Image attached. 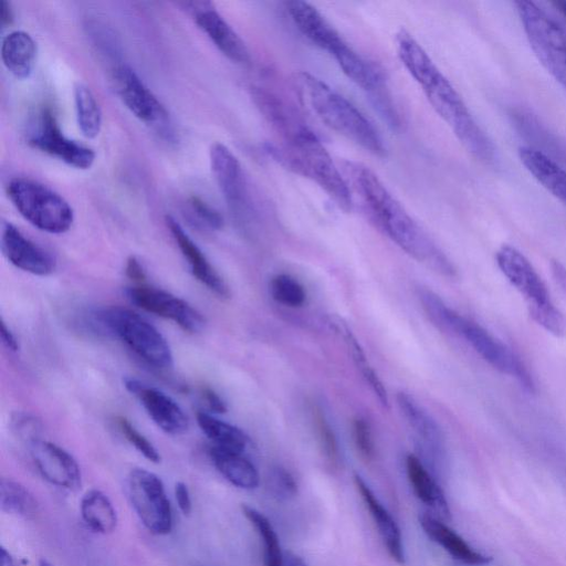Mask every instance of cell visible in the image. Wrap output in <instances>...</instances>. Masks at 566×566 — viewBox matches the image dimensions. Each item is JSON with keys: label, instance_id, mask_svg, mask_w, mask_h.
<instances>
[{"label": "cell", "instance_id": "obj_36", "mask_svg": "<svg viewBox=\"0 0 566 566\" xmlns=\"http://www.w3.org/2000/svg\"><path fill=\"white\" fill-rule=\"evenodd\" d=\"M117 424L126 438V440L134 446V448L143 454L147 460L154 463H158L160 461V454L155 446L143 434L140 433L126 418L119 417L117 419Z\"/></svg>", "mask_w": 566, "mask_h": 566}, {"label": "cell", "instance_id": "obj_9", "mask_svg": "<svg viewBox=\"0 0 566 566\" xmlns=\"http://www.w3.org/2000/svg\"><path fill=\"white\" fill-rule=\"evenodd\" d=\"M7 192L19 213L39 230L61 234L72 227V207L51 188L31 179L14 178L8 184Z\"/></svg>", "mask_w": 566, "mask_h": 566}, {"label": "cell", "instance_id": "obj_12", "mask_svg": "<svg viewBox=\"0 0 566 566\" xmlns=\"http://www.w3.org/2000/svg\"><path fill=\"white\" fill-rule=\"evenodd\" d=\"M28 143L43 153L62 160L77 169H88L95 160L92 148L66 137L51 108H42L35 128L31 132Z\"/></svg>", "mask_w": 566, "mask_h": 566}, {"label": "cell", "instance_id": "obj_30", "mask_svg": "<svg viewBox=\"0 0 566 566\" xmlns=\"http://www.w3.org/2000/svg\"><path fill=\"white\" fill-rule=\"evenodd\" d=\"M1 511L24 518L33 517L38 503L33 494L19 482L2 478L0 482Z\"/></svg>", "mask_w": 566, "mask_h": 566}, {"label": "cell", "instance_id": "obj_21", "mask_svg": "<svg viewBox=\"0 0 566 566\" xmlns=\"http://www.w3.org/2000/svg\"><path fill=\"white\" fill-rule=\"evenodd\" d=\"M517 155L533 178L566 205V169L543 150L532 146H521Z\"/></svg>", "mask_w": 566, "mask_h": 566}, {"label": "cell", "instance_id": "obj_26", "mask_svg": "<svg viewBox=\"0 0 566 566\" xmlns=\"http://www.w3.org/2000/svg\"><path fill=\"white\" fill-rule=\"evenodd\" d=\"M406 469L418 499L434 510L442 518H449L450 511L444 494L421 461L416 455L409 454L406 459Z\"/></svg>", "mask_w": 566, "mask_h": 566}, {"label": "cell", "instance_id": "obj_43", "mask_svg": "<svg viewBox=\"0 0 566 566\" xmlns=\"http://www.w3.org/2000/svg\"><path fill=\"white\" fill-rule=\"evenodd\" d=\"M202 396L209 409L216 413H223L227 411L226 402L222 398L211 388H203Z\"/></svg>", "mask_w": 566, "mask_h": 566}, {"label": "cell", "instance_id": "obj_20", "mask_svg": "<svg viewBox=\"0 0 566 566\" xmlns=\"http://www.w3.org/2000/svg\"><path fill=\"white\" fill-rule=\"evenodd\" d=\"M166 224L196 280L219 297H229L227 283L181 224L171 216L166 217Z\"/></svg>", "mask_w": 566, "mask_h": 566}, {"label": "cell", "instance_id": "obj_28", "mask_svg": "<svg viewBox=\"0 0 566 566\" xmlns=\"http://www.w3.org/2000/svg\"><path fill=\"white\" fill-rule=\"evenodd\" d=\"M398 406L407 422L426 444L440 450L443 444L441 429L436 420L410 395L399 391Z\"/></svg>", "mask_w": 566, "mask_h": 566}, {"label": "cell", "instance_id": "obj_37", "mask_svg": "<svg viewBox=\"0 0 566 566\" xmlns=\"http://www.w3.org/2000/svg\"><path fill=\"white\" fill-rule=\"evenodd\" d=\"M269 486L279 500L293 497L297 492V484L292 474L282 467H274L269 475Z\"/></svg>", "mask_w": 566, "mask_h": 566}, {"label": "cell", "instance_id": "obj_49", "mask_svg": "<svg viewBox=\"0 0 566 566\" xmlns=\"http://www.w3.org/2000/svg\"><path fill=\"white\" fill-rule=\"evenodd\" d=\"M558 10L566 17V1H556L554 2Z\"/></svg>", "mask_w": 566, "mask_h": 566}, {"label": "cell", "instance_id": "obj_46", "mask_svg": "<svg viewBox=\"0 0 566 566\" xmlns=\"http://www.w3.org/2000/svg\"><path fill=\"white\" fill-rule=\"evenodd\" d=\"M13 22V10L10 2L6 0L0 1V24L2 28L10 25Z\"/></svg>", "mask_w": 566, "mask_h": 566}, {"label": "cell", "instance_id": "obj_29", "mask_svg": "<svg viewBox=\"0 0 566 566\" xmlns=\"http://www.w3.org/2000/svg\"><path fill=\"white\" fill-rule=\"evenodd\" d=\"M196 419L201 431L212 441V447L243 453L249 438L240 428L205 411H199Z\"/></svg>", "mask_w": 566, "mask_h": 566}, {"label": "cell", "instance_id": "obj_7", "mask_svg": "<svg viewBox=\"0 0 566 566\" xmlns=\"http://www.w3.org/2000/svg\"><path fill=\"white\" fill-rule=\"evenodd\" d=\"M436 325L463 338L493 368L516 378L526 389L534 390L532 376L520 357L478 323L446 304L437 315Z\"/></svg>", "mask_w": 566, "mask_h": 566}, {"label": "cell", "instance_id": "obj_27", "mask_svg": "<svg viewBox=\"0 0 566 566\" xmlns=\"http://www.w3.org/2000/svg\"><path fill=\"white\" fill-rule=\"evenodd\" d=\"M85 525L98 534H109L117 526V514L109 497L101 490L87 491L80 504Z\"/></svg>", "mask_w": 566, "mask_h": 566}, {"label": "cell", "instance_id": "obj_40", "mask_svg": "<svg viewBox=\"0 0 566 566\" xmlns=\"http://www.w3.org/2000/svg\"><path fill=\"white\" fill-rule=\"evenodd\" d=\"M14 430L22 437L27 438L29 442H33L38 439L40 430V421L34 417L27 413H19L13 419Z\"/></svg>", "mask_w": 566, "mask_h": 566}, {"label": "cell", "instance_id": "obj_47", "mask_svg": "<svg viewBox=\"0 0 566 566\" xmlns=\"http://www.w3.org/2000/svg\"><path fill=\"white\" fill-rule=\"evenodd\" d=\"M283 563L284 566H306L305 562L292 552H285L283 554Z\"/></svg>", "mask_w": 566, "mask_h": 566}, {"label": "cell", "instance_id": "obj_13", "mask_svg": "<svg viewBox=\"0 0 566 566\" xmlns=\"http://www.w3.org/2000/svg\"><path fill=\"white\" fill-rule=\"evenodd\" d=\"M127 298L137 307L170 319L188 333H198L205 326L202 314L184 298L161 289L137 285L125 291Z\"/></svg>", "mask_w": 566, "mask_h": 566}, {"label": "cell", "instance_id": "obj_32", "mask_svg": "<svg viewBox=\"0 0 566 566\" xmlns=\"http://www.w3.org/2000/svg\"><path fill=\"white\" fill-rule=\"evenodd\" d=\"M244 516L255 528L264 547V566H284L279 537L270 521L255 509L243 505Z\"/></svg>", "mask_w": 566, "mask_h": 566}, {"label": "cell", "instance_id": "obj_8", "mask_svg": "<svg viewBox=\"0 0 566 566\" xmlns=\"http://www.w3.org/2000/svg\"><path fill=\"white\" fill-rule=\"evenodd\" d=\"M526 39L543 67L566 90V31L534 1H515Z\"/></svg>", "mask_w": 566, "mask_h": 566}, {"label": "cell", "instance_id": "obj_35", "mask_svg": "<svg viewBox=\"0 0 566 566\" xmlns=\"http://www.w3.org/2000/svg\"><path fill=\"white\" fill-rule=\"evenodd\" d=\"M313 420L322 452L328 464L335 468L339 463V449L333 428L319 408L313 409Z\"/></svg>", "mask_w": 566, "mask_h": 566}, {"label": "cell", "instance_id": "obj_44", "mask_svg": "<svg viewBox=\"0 0 566 566\" xmlns=\"http://www.w3.org/2000/svg\"><path fill=\"white\" fill-rule=\"evenodd\" d=\"M0 335L1 340L3 345L11 352H18L19 350V343L13 334V332L9 328V326L6 324V322L1 318L0 322Z\"/></svg>", "mask_w": 566, "mask_h": 566}, {"label": "cell", "instance_id": "obj_19", "mask_svg": "<svg viewBox=\"0 0 566 566\" xmlns=\"http://www.w3.org/2000/svg\"><path fill=\"white\" fill-rule=\"evenodd\" d=\"M30 452L38 471L48 482L69 491L80 489V467L66 450L51 441L38 439L30 443Z\"/></svg>", "mask_w": 566, "mask_h": 566}, {"label": "cell", "instance_id": "obj_38", "mask_svg": "<svg viewBox=\"0 0 566 566\" xmlns=\"http://www.w3.org/2000/svg\"><path fill=\"white\" fill-rule=\"evenodd\" d=\"M188 203L191 212L197 217L199 222L212 230H219L222 228V216L205 200L197 196H192L189 198Z\"/></svg>", "mask_w": 566, "mask_h": 566}, {"label": "cell", "instance_id": "obj_31", "mask_svg": "<svg viewBox=\"0 0 566 566\" xmlns=\"http://www.w3.org/2000/svg\"><path fill=\"white\" fill-rule=\"evenodd\" d=\"M74 103L78 128L86 138H95L102 127V112L94 94L86 85L77 83Z\"/></svg>", "mask_w": 566, "mask_h": 566}, {"label": "cell", "instance_id": "obj_24", "mask_svg": "<svg viewBox=\"0 0 566 566\" xmlns=\"http://www.w3.org/2000/svg\"><path fill=\"white\" fill-rule=\"evenodd\" d=\"M1 59L13 76L27 78L35 65L36 43L28 32L12 31L2 39Z\"/></svg>", "mask_w": 566, "mask_h": 566}, {"label": "cell", "instance_id": "obj_16", "mask_svg": "<svg viewBox=\"0 0 566 566\" xmlns=\"http://www.w3.org/2000/svg\"><path fill=\"white\" fill-rule=\"evenodd\" d=\"M113 81L118 96L133 115L158 127L166 124L168 114L165 107L129 65L115 66Z\"/></svg>", "mask_w": 566, "mask_h": 566}, {"label": "cell", "instance_id": "obj_50", "mask_svg": "<svg viewBox=\"0 0 566 566\" xmlns=\"http://www.w3.org/2000/svg\"><path fill=\"white\" fill-rule=\"evenodd\" d=\"M38 566H54L50 560L41 558Z\"/></svg>", "mask_w": 566, "mask_h": 566}, {"label": "cell", "instance_id": "obj_34", "mask_svg": "<svg viewBox=\"0 0 566 566\" xmlns=\"http://www.w3.org/2000/svg\"><path fill=\"white\" fill-rule=\"evenodd\" d=\"M270 292L277 303L290 307H300L306 300V292L302 284L287 274H277L272 277Z\"/></svg>", "mask_w": 566, "mask_h": 566}, {"label": "cell", "instance_id": "obj_10", "mask_svg": "<svg viewBox=\"0 0 566 566\" xmlns=\"http://www.w3.org/2000/svg\"><path fill=\"white\" fill-rule=\"evenodd\" d=\"M129 502L145 527L153 534L165 535L172 528V511L163 481L155 473L133 469L127 478Z\"/></svg>", "mask_w": 566, "mask_h": 566}, {"label": "cell", "instance_id": "obj_23", "mask_svg": "<svg viewBox=\"0 0 566 566\" xmlns=\"http://www.w3.org/2000/svg\"><path fill=\"white\" fill-rule=\"evenodd\" d=\"M420 524L424 533L454 559L467 565H485L491 557L475 551L459 534L436 517L423 514Z\"/></svg>", "mask_w": 566, "mask_h": 566}, {"label": "cell", "instance_id": "obj_42", "mask_svg": "<svg viewBox=\"0 0 566 566\" xmlns=\"http://www.w3.org/2000/svg\"><path fill=\"white\" fill-rule=\"evenodd\" d=\"M125 274L128 279L135 282H144L146 280V272L139 260L130 255L125 265Z\"/></svg>", "mask_w": 566, "mask_h": 566}, {"label": "cell", "instance_id": "obj_3", "mask_svg": "<svg viewBox=\"0 0 566 566\" xmlns=\"http://www.w3.org/2000/svg\"><path fill=\"white\" fill-rule=\"evenodd\" d=\"M285 6L297 30L326 51L342 72L369 95L373 103L388 95L381 73L359 55L315 7L302 0L287 1Z\"/></svg>", "mask_w": 566, "mask_h": 566}, {"label": "cell", "instance_id": "obj_39", "mask_svg": "<svg viewBox=\"0 0 566 566\" xmlns=\"http://www.w3.org/2000/svg\"><path fill=\"white\" fill-rule=\"evenodd\" d=\"M353 437L359 454L365 460H371L375 454L373 436L368 422L363 418H356L353 422Z\"/></svg>", "mask_w": 566, "mask_h": 566}, {"label": "cell", "instance_id": "obj_48", "mask_svg": "<svg viewBox=\"0 0 566 566\" xmlns=\"http://www.w3.org/2000/svg\"><path fill=\"white\" fill-rule=\"evenodd\" d=\"M1 566H19L15 558L11 555L9 551L6 549V547L1 546Z\"/></svg>", "mask_w": 566, "mask_h": 566}, {"label": "cell", "instance_id": "obj_41", "mask_svg": "<svg viewBox=\"0 0 566 566\" xmlns=\"http://www.w3.org/2000/svg\"><path fill=\"white\" fill-rule=\"evenodd\" d=\"M175 499L184 515H189L192 510V502L189 489L186 483L177 482L175 485Z\"/></svg>", "mask_w": 566, "mask_h": 566}, {"label": "cell", "instance_id": "obj_6", "mask_svg": "<svg viewBox=\"0 0 566 566\" xmlns=\"http://www.w3.org/2000/svg\"><path fill=\"white\" fill-rule=\"evenodd\" d=\"M95 317L102 327L148 365L159 369L172 367L174 356L167 339L139 314L122 306H111L99 310Z\"/></svg>", "mask_w": 566, "mask_h": 566}, {"label": "cell", "instance_id": "obj_18", "mask_svg": "<svg viewBox=\"0 0 566 566\" xmlns=\"http://www.w3.org/2000/svg\"><path fill=\"white\" fill-rule=\"evenodd\" d=\"M1 251L12 265L32 275L46 276L55 270L54 256L7 221L1 224Z\"/></svg>", "mask_w": 566, "mask_h": 566}, {"label": "cell", "instance_id": "obj_14", "mask_svg": "<svg viewBox=\"0 0 566 566\" xmlns=\"http://www.w3.org/2000/svg\"><path fill=\"white\" fill-rule=\"evenodd\" d=\"M495 261L507 281L526 300L528 312L554 305L544 281L521 251L503 244L495 253Z\"/></svg>", "mask_w": 566, "mask_h": 566}, {"label": "cell", "instance_id": "obj_33", "mask_svg": "<svg viewBox=\"0 0 566 566\" xmlns=\"http://www.w3.org/2000/svg\"><path fill=\"white\" fill-rule=\"evenodd\" d=\"M339 329L345 338V342L347 344L348 350L353 357V360L356 365V367L359 369L361 376L364 377L365 381L368 384L375 396L378 398L380 403L384 407H388V396L386 388L379 377L377 376L374 368L370 366L369 361L367 360L365 353L363 348L360 347L359 343L355 338V336L350 333L348 327L346 325L340 326L338 324Z\"/></svg>", "mask_w": 566, "mask_h": 566}, {"label": "cell", "instance_id": "obj_15", "mask_svg": "<svg viewBox=\"0 0 566 566\" xmlns=\"http://www.w3.org/2000/svg\"><path fill=\"white\" fill-rule=\"evenodd\" d=\"M189 12L197 25L213 44L230 60L245 64L250 62V52L232 27L208 1H186L180 3Z\"/></svg>", "mask_w": 566, "mask_h": 566}, {"label": "cell", "instance_id": "obj_2", "mask_svg": "<svg viewBox=\"0 0 566 566\" xmlns=\"http://www.w3.org/2000/svg\"><path fill=\"white\" fill-rule=\"evenodd\" d=\"M395 42L401 64L461 145L478 160L488 165L493 164L496 156L491 139L424 49L405 29L398 31Z\"/></svg>", "mask_w": 566, "mask_h": 566}, {"label": "cell", "instance_id": "obj_17", "mask_svg": "<svg viewBox=\"0 0 566 566\" xmlns=\"http://www.w3.org/2000/svg\"><path fill=\"white\" fill-rule=\"evenodd\" d=\"M124 386L138 398L147 415L164 432L176 436L188 430L186 412L168 394L132 377L124 379Z\"/></svg>", "mask_w": 566, "mask_h": 566}, {"label": "cell", "instance_id": "obj_1", "mask_svg": "<svg viewBox=\"0 0 566 566\" xmlns=\"http://www.w3.org/2000/svg\"><path fill=\"white\" fill-rule=\"evenodd\" d=\"M340 169L352 196L358 197L369 219L384 234L419 262L446 275L454 274L447 256L369 167L345 160Z\"/></svg>", "mask_w": 566, "mask_h": 566}, {"label": "cell", "instance_id": "obj_4", "mask_svg": "<svg viewBox=\"0 0 566 566\" xmlns=\"http://www.w3.org/2000/svg\"><path fill=\"white\" fill-rule=\"evenodd\" d=\"M293 82L304 104L328 128L375 156L386 154L377 128L346 97L307 72L295 73Z\"/></svg>", "mask_w": 566, "mask_h": 566}, {"label": "cell", "instance_id": "obj_22", "mask_svg": "<svg viewBox=\"0 0 566 566\" xmlns=\"http://www.w3.org/2000/svg\"><path fill=\"white\" fill-rule=\"evenodd\" d=\"M354 482L357 491L359 492L365 505L367 506L373 520L378 527V532L387 547L389 555L398 564H403L405 553L401 541V533L397 523L359 475L356 474L354 476Z\"/></svg>", "mask_w": 566, "mask_h": 566}, {"label": "cell", "instance_id": "obj_5", "mask_svg": "<svg viewBox=\"0 0 566 566\" xmlns=\"http://www.w3.org/2000/svg\"><path fill=\"white\" fill-rule=\"evenodd\" d=\"M265 151L285 169L317 184L339 209L352 210L353 196L342 171L307 126L279 144H268Z\"/></svg>", "mask_w": 566, "mask_h": 566}, {"label": "cell", "instance_id": "obj_25", "mask_svg": "<svg viewBox=\"0 0 566 566\" xmlns=\"http://www.w3.org/2000/svg\"><path fill=\"white\" fill-rule=\"evenodd\" d=\"M210 458L217 470L233 485L252 490L259 485V473L243 453L212 447Z\"/></svg>", "mask_w": 566, "mask_h": 566}, {"label": "cell", "instance_id": "obj_45", "mask_svg": "<svg viewBox=\"0 0 566 566\" xmlns=\"http://www.w3.org/2000/svg\"><path fill=\"white\" fill-rule=\"evenodd\" d=\"M551 270L556 285L566 293V266L558 260H552Z\"/></svg>", "mask_w": 566, "mask_h": 566}, {"label": "cell", "instance_id": "obj_11", "mask_svg": "<svg viewBox=\"0 0 566 566\" xmlns=\"http://www.w3.org/2000/svg\"><path fill=\"white\" fill-rule=\"evenodd\" d=\"M210 164L219 189L233 216L242 223L250 221L253 217V206L238 158L226 145L214 143L210 148Z\"/></svg>", "mask_w": 566, "mask_h": 566}]
</instances>
